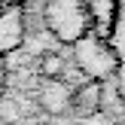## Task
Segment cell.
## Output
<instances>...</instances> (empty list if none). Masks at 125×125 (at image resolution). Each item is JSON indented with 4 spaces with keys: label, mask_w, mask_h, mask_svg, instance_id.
Here are the masks:
<instances>
[{
    "label": "cell",
    "mask_w": 125,
    "mask_h": 125,
    "mask_svg": "<svg viewBox=\"0 0 125 125\" xmlns=\"http://www.w3.org/2000/svg\"><path fill=\"white\" fill-rule=\"evenodd\" d=\"M43 21L58 43L73 46L89 31V6L85 0H46Z\"/></svg>",
    "instance_id": "obj_1"
},
{
    "label": "cell",
    "mask_w": 125,
    "mask_h": 125,
    "mask_svg": "<svg viewBox=\"0 0 125 125\" xmlns=\"http://www.w3.org/2000/svg\"><path fill=\"white\" fill-rule=\"evenodd\" d=\"M73 58H76L79 70H83L89 79H95V83L107 79L110 73L119 67L116 49L110 46V43H104L98 34H92V31H85V34L73 43Z\"/></svg>",
    "instance_id": "obj_2"
},
{
    "label": "cell",
    "mask_w": 125,
    "mask_h": 125,
    "mask_svg": "<svg viewBox=\"0 0 125 125\" xmlns=\"http://www.w3.org/2000/svg\"><path fill=\"white\" fill-rule=\"evenodd\" d=\"M28 40V18L18 3H6L0 12V61L15 55Z\"/></svg>",
    "instance_id": "obj_3"
},
{
    "label": "cell",
    "mask_w": 125,
    "mask_h": 125,
    "mask_svg": "<svg viewBox=\"0 0 125 125\" xmlns=\"http://www.w3.org/2000/svg\"><path fill=\"white\" fill-rule=\"evenodd\" d=\"M70 92L61 79H43V85L37 89V107L49 116V119H61L70 110Z\"/></svg>",
    "instance_id": "obj_4"
},
{
    "label": "cell",
    "mask_w": 125,
    "mask_h": 125,
    "mask_svg": "<svg viewBox=\"0 0 125 125\" xmlns=\"http://www.w3.org/2000/svg\"><path fill=\"white\" fill-rule=\"evenodd\" d=\"M104 107V85L95 79H85L70 92V110H76L79 116H95Z\"/></svg>",
    "instance_id": "obj_5"
},
{
    "label": "cell",
    "mask_w": 125,
    "mask_h": 125,
    "mask_svg": "<svg viewBox=\"0 0 125 125\" xmlns=\"http://www.w3.org/2000/svg\"><path fill=\"white\" fill-rule=\"evenodd\" d=\"M61 73H64V58L58 52H46L40 58V76L43 79H61Z\"/></svg>",
    "instance_id": "obj_6"
},
{
    "label": "cell",
    "mask_w": 125,
    "mask_h": 125,
    "mask_svg": "<svg viewBox=\"0 0 125 125\" xmlns=\"http://www.w3.org/2000/svg\"><path fill=\"white\" fill-rule=\"evenodd\" d=\"M6 89H9V70H6V64H0V98L6 95Z\"/></svg>",
    "instance_id": "obj_7"
},
{
    "label": "cell",
    "mask_w": 125,
    "mask_h": 125,
    "mask_svg": "<svg viewBox=\"0 0 125 125\" xmlns=\"http://www.w3.org/2000/svg\"><path fill=\"white\" fill-rule=\"evenodd\" d=\"M0 125H67V122H0Z\"/></svg>",
    "instance_id": "obj_8"
},
{
    "label": "cell",
    "mask_w": 125,
    "mask_h": 125,
    "mask_svg": "<svg viewBox=\"0 0 125 125\" xmlns=\"http://www.w3.org/2000/svg\"><path fill=\"white\" fill-rule=\"evenodd\" d=\"M3 6H6V0H0V12H3Z\"/></svg>",
    "instance_id": "obj_9"
}]
</instances>
